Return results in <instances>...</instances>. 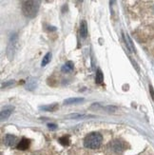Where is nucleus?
I'll return each instance as SVG.
<instances>
[{"label": "nucleus", "mask_w": 154, "mask_h": 155, "mask_svg": "<svg viewBox=\"0 0 154 155\" xmlns=\"http://www.w3.org/2000/svg\"><path fill=\"white\" fill-rule=\"evenodd\" d=\"M59 143H60L61 145L63 146H69V135H65V136H62L61 138H59Z\"/></svg>", "instance_id": "obj_15"}, {"label": "nucleus", "mask_w": 154, "mask_h": 155, "mask_svg": "<svg viewBox=\"0 0 154 155\" xmlns=\"http://www.w3.org/2000/svg\"><path fill=\"white\" fill-rule=\"evenodd\" d=\"M124 38H125V41H126V43H127V47L128 48V50L131 51H135L134 46H133L132 41H131V39L129 38L128 35V34H124Z\"/></svg>", "instance_id": "obj_12"}, {"label": "nucleus", "mask_w": 154, "mask_h": 155, "mask_svg": "<svg viewBox=\"0 0 154 155\" xmlns=\"http://www.w3.org/2000/svg\"><path fill=\"white\" fill-rule=\"evenodd\" d=\"M68 118H72V119H76V118H83V117H86V115L84 114H70L67 116Z\"/></svg>", "instance_id": "obj_16"}, {"label": "nucleus", "mask_w": 154, "mask_h": 155, "mask_svg": "<svg viewBox=\"0 0 154 155\" xmlns=\"http://www.w3.org/2000/svg\"><path fill=\"white\" fill-rule=\"evenodd\" d=\"M73 69H74V65H73V63H72V61H68V62H66V63H65V64L63 65V66H62L61 70L63 71V73H70V71H72Z\"/></svg>", "instance_id": "obj_9"}, {"label": "nucleus", "mask_w": 154, "mask_h": 155, "mask_svg": "<svg viewBox=\"0 0 154 155\" xmlns=\"http://www.w3.org/2000/svg\"><path fill=\"white\" fill-rule=\"evenodd\" d=\"M13 110H14V108H11V107H10V108H6L5 110H2L1 113H0V118H1V120L4 121L6 119H8L11 116Z\"/></svg>", "instance_id": "obj_7"}, {"label": "nucleus", "mask_w": 154, "mask_h": 155, "mask_svg": "<svg viewBox=\"0 0 154 155\" xmlns=\"http://www.w3.org/2000/svg\"><path fill=\"white\" fill-rule=\"evenodd\" d=\"M59 106L58 104H51L49 106H45V107H40V110H43L46 111H55L56 110H58Z\"/></svg>", "instance_id": "obj_11"}, {"label": "nucleus", "mask_w": 154, "mask_h": 155, "mask_svg": "<svg viewBox=\"0 0 154 155\" xmlns=\"http://www.w3.org/2000/svg\"><path fill=\"white\" fill-rule=\"evenodd\" d=\"M103 80H104L103 73H102L101 70L98 69L97 71H96V76H95V82H96V84H102Z\"/></svg>", "instance_id": "obj_13"}, {"label": "nucleus", "mask_w": 154, "mask_h": 155, "mask_svg": "<svg viewBox=\"0 0 154 155\" xmlns=\"http://www.w3.org/2000/svg\"><path fill=\"white\" fill-rule=\"evenodd\" d=\"M79 33H80V36L82 38H87L88 36V25H87V22L85 20L81 21L80 23V29H79Z\"/></svg>", "instance_id": "obj_5"}, {"label": "nucleus", "mask_w": 154, "mask_h": 155, "mask_svg": "<svg viewBox=\"0 0 154 155\" xmlns=\"http://www.w3.org/2000/svg\"><path fill=\"white\" fill-rule=\"evenodd\" d=\"M29 144H31V141L27 138H23L19 143L18 145H17V148L20 150H26L27 148H29Z\"/></svg>", "instance_id": "obj_6"}, {"label": "nucleus", "mask_w": 154, "mask_h": 155, "mask_svg": "<svg viewBox=\"0 0 154 155\" xmlns=\"http://www.w3.org/2000/svg\"><path fill=\"white\" fill-rule=\"evenodd\" d=\"M103 137L98 132H91L84 140V146L88 148H91V150H95L98 148L102 144Z\"/></svg>", "instance_id": "obj_2"}, {"label": "nucleus", "mask_w": 154, "mask_h": 155, "mask_svg": "<svg viewBox=\"0 0 154 155\" xmlns=\"http://www.w3.org/2000/svg\"><path fill=\"white\" fill-rule=\"evenodd\" d=\"M124 150V147H123V144L120 142V141H114L112 143V150L116 153H121Z\"/></svg>", "instance_id": "obj_8"}, {"label": "nucleus", "mask_w": 154, "mask_h": 155, "mask_svg": "<svg viewBox=\"0 0 154 155\" xmlns=\"http://www.w3.org/2000/svg\"><path fill=\"white\" fill-rule=\"evenodd\" d=\"M39 10V2L38 1H24L22 2V13L25 16L29 18H33L36 16Z\"/></svg>", "instance_id": "obj_1"}, {"label": "nucleus", "mask_w": 154, "mask_h": 155, "mask_svg": "<svg viewBox=\"0 0 154 155\" xmlns=\"http://www.w3.org/2000/svg\"><path fill=\"white\" fill-rule=\"evenodd\" d=\"M149 89H150V93L152 95V98L154 99V91H153V88L151 86H149Z\"/></svg>", "instance_id": "obj_18"}, {"label": "nucleus", "mask_w": 154, "mask_h": 155, "mask_svg": "<svg viewBox=\"0 0 154 155\" xmlns=\"http://www.w3.org/2000/svg\"><path fill=\"white\" fill-rule=\"evenodd\" d=\"M51 56H52L51 52H48V53H47V54L43 57V60H42V62H41V66H42V67L47 66V65H48L51 62Z\"/></svg>", "instance_id": "obj_14"}, {"label": "nucleus", "mask_w": 154, "mask_h": 155, "mask_svg": "<svg viewBox=\"0 0 154 155\" xmlns=\"http://www.w3.org/2000/svg\"><path fill=\"white\" fill-rule=\"evenodd\" d=\"M84 101L83 98H77V97H73V98H68L64 101L65 105H76L78 103H81Z\"/></svg>", "instance_id": "obj_10"}, {"label": "nucleus", "mask_w": 154, "mask_h": 155, "mask_svg": "<svg viewBox=\"0 0 154 155\" xmlns=\"http://www.w3.org/2000/svg\"><path fill=\"white\" fill-rule=\"evenodd\" d=\"M17 44V36L16 35H13L10 40L9 47H8V54L10 56V53H14L15 51V46Z\"/></svg>", "instance_id": "obj_4"}, {"label": "nucleus", "mask_w": 154, "mask_h": 155, "mask_svg": "<svg viewBox=\"0 0 154 155\" xmlns=\"http://www.w3.org/2000/svg\"><path fill=\"white\" fill-rule=\"evenodd\" d=\"M4 142H5V144L9 147H14L17 144V137L14 135H11V134H8V135L5 136Z\"/></svg>", "instance_id": "obj_3"}, {"label": "nucleus", "mask_w": 154, "mask_h": 155, "mask_svg": "<svg viewBox=\"0 0 154 155\" xmlns=\"http://www.w3.org/2000/svg\"><path fill=\"white\" fill-rule=\"evenodd\" d=\"M48 128L51 130H54V129H56L57 126L55 124H48Z\"/></svg>", "instance_id": "obj_17"}]
</instances>
